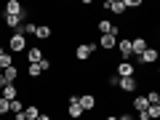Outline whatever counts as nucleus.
<instances>
[{"mask_svg":"<svg viewBox=\"0 0 160 120\" xmlns=\"http://www.w3.org/2000/svg\"><path fill=\"white\" fill-rule=\"evenodd\" d=\"M8 51H27V38H24L22 32H13L11 38H8Z\"/></svg>","mask_w":160,"mask_h":120,"instance_id":"obj_1","label":"nucleus"},{"mask_svg":"<svg viewBox=\"0 0 160 120\" xmlns=\"http://www.w3.org/2000/svg\"><path fill=\"white\" fill-rule=\"evenodd\" d=\"M118 51L123 53V62H128V59L133 56V46L128 38H118Z\"/></svg>","mask_w":160,"mask_h":120,"instance_id":"obj_2","label":"nucleus"},{"mask_svg":"<svg viewBox=\"0 0 160 120\" xmlns=\"http://www.w3.org/2000/svg\"><path fill=\"white\" fill-rule=\"evenodd\" d=\"M3 22H6V27H11V29H22V24H24V13H16V16H11V13H3Z\"/></svg>","mask_w":160,"mask_h":120,"instance_id":"obj_3","label":"nucleus"},{"mask_svg":"<svg viewBox=\"0 0 160 120\" xmlns=\"http://www.w3.org/2000/svg\"><path fill=\"white\" fill-rule=\"evenodd\" d=\"M93 51H96V43H83V46H78V48H75V56H78L80 62H86V59L91 56Z\"/></svg>","mask_w":160,"mask_h":120,"instance_id":"obj_4","label":"nucleus"},{"mask_svg":"<svg viewBox=\"0 0 160 120\" xmlns=\"http://www.w3.org/2000/svg\"><path fill=\"white\" fill-rule=\"evenodd\" d=\"M67 115H69V118H72V120H78L80 115H83V107H80V99H78V96H72V99H69Z\"/></svg>","mask_w":160,"mask_h":120,"instance_id":"obj_5","label":"nucleus"},{"mask_svg":"<svg viewBox=\"0 0 160 120\" xmlns=\"http://www.w3.org/2000/svg\"><path fill=\"white\" fill-rule=\"evenodd\" d=\"M80 107H83V112H88V109H93L96 107V96H93V93H80Z\"/></svg>","mask_w":160,"mask_h":120,"instance_id":"obj_6","label":"nucleus"},{"mask_svg":"<svg viewBox=\"0 0 160 120\" xmlns=\"http://www.w3.org/2000/svg\"><path fill=\"white\" fill-rule=\"evenodd\" d=\"M120 91H126V93H133L139 88V83H136V78H120Z\"/></svg>","mask_w":160,"mask_h":120,"instance_id":"obj_7","label":"nucleus"},{"mask_svg":"<svg viewBox=\"0 0 160 120\" xmlns=\"http://www.w3.org/2000/svg\"><path fill=\"white\" fill-rule=\"evenodd\" d=\"M104 8L112 13H123L126 11V0H104Z\"/></svg>","mask_w":160,"mask_h":120,"instance_id":"obj_8","label":"nucleus"},{"mask_svg":"<svg viewBox=\"0 0 160 120\" xmlns=\"http://www.w3.org/2000/svg\"><path fill=\"white\" fill-rule=\"evenodd\" d=\"M133 72H136V69H133L131 62H120L118 64V78H133Z\"/></svg>","mask_w":160,"mask_h":120,"instance_id":"obj_9","label":"nucleus"},{"mask_svg":"<svg viewBox=\"0 0 160 120\" xmlns=\"http://www.w3.org/2000/svg\"><path fill=\"white\" fill-rule=\"evenodd\" d=\"M0 96H3V99H8V102L19 99V93H16V83H6V88L0 91Z\"/></svg>","mask_w":160,"mask_h":120,"instance_id":"obj_10","label":"nucleus"},{"mask_svg":"<svg viewBox=\"0 0 160 120\" xmlns=\"http://www.w3.org/2000/svg\"><path fill=\"white\" fill-rule=\"evenodd\" d=\"M139 62L142 64H155L158 62V51H155V48H147L144 53H139Z\"/></svg>","mask_w":160,"mask_h":120,"instance_id":"obj_11","label":"nucleus"},{"mask_svg":"<svg viewBox=\"0 0 160 120\" xmlns=\"http://www.w3.org/2000/svg\"><path fill=\"white\" fill-rule=\"evenodd\" d=\"M133 109H136L139 115H142V112H147V109H149L147 96H142V93H139V96H133Z\"/></svg>","mask_w":160,"mask_h":120,"instance_id":"obj_12","label":"nucleus"},{"mask_svg":"<svg viewBox=\"0 0 160 120\" xmlns=\"http://www.w3.org/2000/svg\"><path fill=\"white\" fill-rule=\"evenodd\" d=\"M27 59H29V64H40L43 62V51H40V48H27Z\"/></svg>","mask_w":160,"mask_h":120,"instance_id":"obj_13","label":"nucleus"},{"mask_svg":"<svg viewBox=\"0 0 160 120\" xmlns=\"http://www.w3.org/2000/svg\"><path fill=\"white\" fill-rule=\"evenodd\" d=\"M102 48H118V35H102Z\"/></svg>","mask_w":160,"mask_h":120,"instance_id":"obj_14","label":"nucleus"},{"mask_svg":"<svg viewBox=\"0 0 160 120\" xmlns=\"http://www.w3.org/2000/svg\"><path fill=\"white\" fill-rule=\"evenodd\" d=\"M6 13H11V16L24 13V11H22V3H19V0H8V3H6Z\"/></svg>","mask_w":160,"mask_h":120,"instance_id":"obj_15","label":"nucleus"},{"mask_svg":"<svg viewBox=\"0 0 160 120\" xmlns=\"http://www.w3.org/2000/svg\"><path fill=\"white\" fill-rule=\"evenodd\" d=\"M131 46H133V53H144V51H147V43H144V38H133L131 40Z\"/></svg>","mask_w":160,"mask_h":120,"instance_id":"obj_16","label":"nucleus"},{"mask_svg":"<svg viewBox=\"0 0 160 120\" xmlns=\"http://www.w3.org/2000/svg\"><path fill=\"white\" fill-rule=\"evenodd\" d=\"M35 38H40V40H48V38H51V27H48V24H40V27L35 29Z\"/></svg>","mask_w":160,"mask_h":120,"instance_id":"obj_17","label":"nucleus"},{"mask_svg":"<svg viewBox=\"0 0 160 120\" xmlns=\"http://www.w3.org/2000/svg\"><path fill=\"white\" fill-rule=\"evenodd\" d=\"M16 75H19L16 64H13V67H8V69H3V78H6V83H16Z\"/></svg>","mask_w":160,"mask_h":120,"instance_id":"obj_18","label":"nucleus"},{"mask_svg":"<svg viewBox=\"0 0 160 120\" xmlns=\"http://www.w3.org/2000/svg\"><path fill=\"white\" fill-rule=\"evenodd\" d=\"M40 115H43V112H40L38 107H24V118H27V120H38Z\"/></svg>","mask_w":160,"mask_h":120,"instance_id":"obj_19","label":"nucleus"},{"mask_svg":"<svg viewBox=\"0 0 160 120\" xmlns=\"http://www.w3.org/2000/svg\"><path fill=\"white\" fill-rule=\"evenodd\" d=\"M35 29H38V24H32V22H27V24H22V29H19V32H22L24 38H27V35H35Z\"/></svg>","mask_w":160,"mask_h":120,"instance_id":"obj_20","label":"nucleus"},{"mask_svg":"<svg viewBox=\"0 0 160 120\" xmlns=\"http://www.w3.org/2000/svg\"><path fill=\"white\" fill-rule=\"evenodd\" d=\"M147 118H149V120L160 118V104H149V109H147Z\"/></svg>","mask_w":160,"mask_h":120,"instance_id":"obj_21","label":"nucleus"},{"mask_svg":"<svg viewBox=\"0 0 160 120\" xmlns=\"http://www.w3.org/2000/svg\"><path fill=\"white\" fill-rule=\"evenodd\" d=\"M19 112H24V104L19 102V99H13L11 102V115H19Z\"/></svg>","mask_w":160,"mask_h":120,"instance_id":"obj_22","label":"nucleus"},{"mask_svg":"<svg viewBox=\"0 0 160 120\" xmlns=\"http://www.w3.org/2000/svg\"><path fill=\"white\" fill-rule=\"evenodd\" d=\"M144 96H147L149 104H160V91H149V93H144Z\"/></svg>","mask_w":160,"mask_h":120,"instance_id":"obj_23","label":"nucleus"},{"mask_svg":"<svg viewBox=\"0 0 160 120\" xmlns=\"http://www.w3.org/2000/svg\"><path fill=\"white\" fill-rule=\"evenodd\" d=\"M6 112H11V102L0 96V115H6Z\"/></svg>","mask_w":160,"mask_h":120,"instance_id":"obj_24","label":"nucleus"},{"mask_svg":"<svg viewBox=\"0 0 160 120\" xmlns=\"http://www.w3.org/2000/svg\"><path fill=\"white\" fill-rule=\"evenodd\" d=\"M32 78H38V75H43V69H40V64H29V69H27Z\"/></svg>","mask_w":160,"mask_h":120,"instance_id":"obj_25","label":"nucleus"},{"mask_svg":"<svg viewBox=\"0 0 160 120\" xmlns=\"http://www.w3.org/2000/svg\"><path fill=\"white\" fill-rule=\"evenodd\" d=\"M136 6H142V0H126V8H136Z\"/></svg>","mask_w":160,"mask_h":120,"instance_id":"obj_26","label":"nucleus"},{"mask_svg":"<svg viewBox=\"0 0 160 120\" xmlns=\"http://www.w3.org/2000/svg\"><path fill=\"white\" fill-rule=\"evenodd\" d=\"M40 69H43V72H48V69H51V62H48V59H43V62H40Z\"/></svg>","mask_w":160,"mask_h":120,"instance_id":"obj_27","label":"nucleus"},{"mask_svg":"<svg viewBox=\"0 0 160 120\" xmlns=\"http://www.w3.org/2000/svg\"><path fill=\"white\" fill-rule=\"evenodd\" d=\"M109 86H115V88L120 86V78H118V75H112V78H109Z\"/></svg>","mask_w":160,"mask_h":120,"instance_id":"obj_28","label":"nucleus"},{"mask_svg":"<svg viewBox=\"0 0 160 120\" xmlns=\"http://www.w3.org/2000/svg\"><path fill=\"white\" fill-rule=\"evenodd\" d=\"M6 88V78H3V72H0V91Z\"/></svg>","mask_w":160,"mask_h":120,"instance_id":"obj_29","label":"nucleus"},{"mask_svg":"<svg viewBox=\"0 0 160 120\" xmlns=\"http://www.w3.org/2000/svg\"><path fill=\"white\" fill-rule=\"evenodd\" d=\"M38 120H51V115H40V118Z\"/></svg>","mask_w":160,"mask_h":120,"instance_id":"obj_30","label":"nucleus"},{"mask_svg":"<svg viewBox=\"0 0 160 120\" xmlns=\"http://www.w3.org/2000/svg\"><path fill=\"white\" fill-rule=\"evenodd\" d=\"M120 120H133V118H131V115H123V118H120Z\"/></svg>","mask_w":160,"mask_h":120,"instance_id":"obj_31","label":"nucleus"},{"mask_svg":"<svg viewBox=\"0 0 160 120\" xmlns=\"http://www.w3.org/2000/svg\"><path fill=\"white\" fill-rule=\"evenodd\" d=\"M107 120H120V118H118V115H109V118H107Z\"/></svg>","mask_w":160,"mask_h":120,"instance_id":"obj_32","label":"nucleus"},{"mask_svg":"<svg viewBox=\"0 0 160 120\" xmlns=\"http://www.w3.org/2000/svg\"><path fill=\"white\" fill-rule=\"evenodd\" d=\"M158 75H160V67H158Z\"/></svg>","mask_w":160,"mask_h":120,"instance_id":"obj_33","label":"nucleus"}]
</instances>
